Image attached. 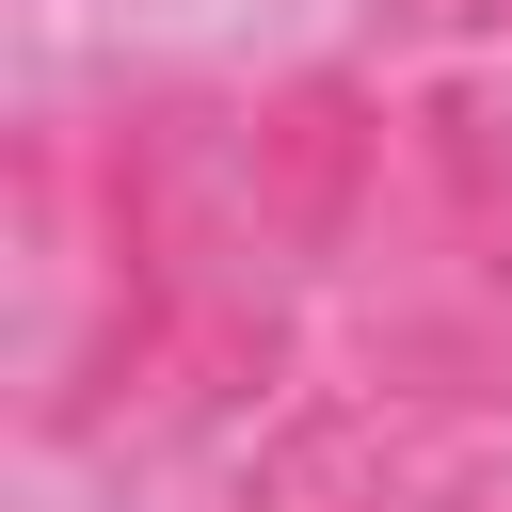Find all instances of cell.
<instances>
[{"label": "cell", "mask_w": 512, "mask_h": 512, "mask_svg": "<svg viewBox=\"0 0 512 512\" xmlns=\"http://www.w3.org/2000/svg\"><path fill=\"white\" fill-rule=\"evenodd\" d=\"M368 176H384V112H368V80L304 64V80L256 96V128H240V192H256V224H272L288 256H336L352 208H368Z\"/></svg>", "instance_id": "obj_1"}]
</instances>
